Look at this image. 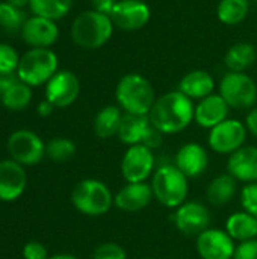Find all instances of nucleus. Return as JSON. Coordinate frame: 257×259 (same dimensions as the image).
Segmentation results:
<instances>
[{
    "label": "nucleus",
    "instance_id": "c03bdc74",
    "mask_svg": "<svg viewBox=\"0 0 257 259\" xmlns=\"http://www.w3.org/2000/svg\"><path fill=\"white\" fill-rule=\"evenodd\" d=\"M142 259H156V258H151V256H148V258H142Z\"/></svg>",
    "mask_w": 257,
    "mask_h": 259
},
{
    "label": "nucleus",
    "instance_id": "58836bf2",
    "mask_svg": "<svg viewBox=\"0 0 257 259\" xmlns=\"http://www.w3.org/2000/svg\"><path fill=\"white\" fill-rule=\"evenodd\" d=\"M18 80H20V79H18L17 73H14V74H0V97H2L11 87H14Z\"/></svg>",
    "mask_w": 257,
    "mask_h": 259
},
{
    "label": "nucleus",
    "instance_id": "4be33fe9",
    "mask_svg": "<svg viewBox=\"0 0 257 259\" xmlns=\"http://www.w3.org/2000/svg\"><path fill=\"white\" fill-rule=\"evenodd\" d=\"M224 231L236 243H244L257 238V219L247 211H238L227 217Z\"/></svg>",
    "mask_w": 257,
    "mask_h": 259
},
{
    "label": "nucleus",
    "instance_id": "c9c22d12",
    "mask_svg": "<svg viewBox=\"0 0 257 259\" xmlns=\"http://www.w3.org/2000/svg\"><path fill=\"white\" fill-rule=\"evenodd\" d=\"M23 258L48 259V255H47V249L44 247V244H41V243H38V241H29V243L23 247Z\"/></svg>",
    "mask_w": 257,
    "mask_h": 259
},
{
    "label": "nucleus",
    "instance_id": "9d476101",
    "mask_svg": "<svg viewBox=\"0 0 257 259\" xmlns=\"http://www.w3.org/2000/svg\"><path fill=\"white\" fill-rule=\"evenodd\" d=\"M173 222L182 235L197 238L201 232L211 228L212 214L204 203L198 200H186L174 209Z\"/></svg>",
    "mask_w": 257,
    "mask_h": 259
},
{
    "label": "nucleus",
    "instance_id": "a878e982",
    "mask_svg": "<svg viewBox=\"0 0 257 259\" xmlns=\"http://www.w3.org/2000/svg\"><path fill=\"white\" fill-rule=\"evenodd\" d=\"M123 115L124 112L121 111L118 105H108L101 108L94 117V123H92L94 134L101 140L117 137Z\"/></svg>",
    "mask_w": 257,
    "mask_h": 259
},
{
    "label": "nucleus",
    "instance_id": "cd10ccee",
    "mask_svg": "<svg viewBox=\"0 0 257 259\" xmlns=\"http://www.w3.org/2000/svg\"><path fill=\"white\" fill-rule=\"evenodd\" d=\"M73 8V0H29L33 15L45 17L53 21L64 18Z\"/></svg>",
    "mask_w": 257,
    "mask_h": 259
},
{
    "label": "nucleus",
    "instance_id": "bb28decb",
    "mask_svg": "<svg viewBox=\"0 0 257 259\" xmlns=\"http://www.w3.org/2000/svg\"><path fill=\"white\" fill-rule=\"evenodd\" d=\"M250 12V0H220L217 17L226 26L241 24Z\"/></svg>",
    "mask_w": 257,
    "mask_h": 259
},
{
    "label": "nucleus",
    "instance_id": "4c0bfd02",
    "mask_svg": "<svg viewBox=\"0 0 257 259\" xmlns=\"http://www.w3.org/2000/svg\"><path fill=\"white\" fill-rule=\"evenodd\" d=\"M117 2L118 0H91L92 9H95V11H98L101 14H108V15H111V12L115 8Z\"/></svg>",
    "mask_w": 257,
    "mask_h": 259
},
{
    "label": "nucleus",
    "instance_id": "e433bc0d",
    "mask_svg": "<svg viewBox=\"0 0 257 259\" xmlns=\"http://www.w3.org/2000/svg\"><path fill=\"white\" fill-rule=\"evenodd\" d=\"M162 143H164V134L159 132V131L151 124L150 129L147 131L144 140H142V146H145V147H148V149H151V150H156V149H159V147L162 146Z\"/></svg>",
    "mask_w": 257,
    "mask_h": 259
},
{
    "label": "nucleus",
    "instance_id": "ddd939ff",
    "mask_svg": "<svg viewBox=\"0 0 257 259\" xmlns=\"http://www.w3.org/2000/svg\"><path fill=\"white\" fill-rule=\"evenodd\" d=\"M195 249L201 259H233L236 243L224 229L209 228L195 238Z\"/></svg>",
    "mask_w": 257,
    "mask_h": 259
},
{
    "label": "nucleus",
    "instance_id": "dca6fc26",
    "mask_svg": "<svg viewBox=\"0 0 257 259\" xmlns=\"http://www.w3.org/2000/svg\"><path fill=\"white\" fill-rule=\"evenodd\" d=\"M153 200L155 196L148 182H126V185L121 187L114 196V206L123 212L133 214L145 209Z\"/></svg>",
    "mask_w": 257,
    "mask_h": 259
},
{
    "label": "nucleus",
    "instance_id": "c85d7f7f",
    "mask_svg": "<svg viewBox=\"0 0 257 259\" xmlns=\"http://www.w3.org/2000/svg\"><path fill=\"white\" fill-rule=\"evenodd\" d=\"M32 87L18 80L14 87H11L0 99L2 105L11 111H23L32 102Z\"/></svg>",
    "mask_w": 257,
    "mask_h": 259
},
{
    "label": "nucleus",
    "instance_id": "39448f33",
    "mask_svg": "<svg viewBox=\"0 0 257 259\" xmlns=\"http://www.w3.org/2000/svg\"><path fill=\"white\" fill-rule=\"evenodd\" d=\"M73 206L83 215L100 217L114 206V194L111 188L98 179H83L76 184L71 193Z\"/></svg>",
    "mask_w": 257,
    "mask_h": 259
},
{
    "label": "nucleus",
    "instance_id": "423d86ee",
    "mask_svg": "<svg viewBox=\"0 0 257 259\" xmlns=\"http://www.w3.org/2000/svg\"><path fill=\"white\" fill-rule=\"evenodd\" d=\"M58 55L52 49H30L21 58L17 68V76L29 87L47 83L59 70Z\"/></svg>",
    "mask_w": 257,
    "mask_h": 259
},
{
    "label": "nucleus",
    "instance_id": "a19ab883",
    "mask_svg": "<svg viewBox=\"0 0 257 259\" xmlns=\"http://www.w3.org/2000/svg\"><path fill=\"white\" fill-rule=\"evenodd\" d=\"M53 109H55V106H53L48 100H45V99H44L42 102H39V105H38V108H36L39 117H50L52 112H53Z\"/></svg>",
    "mask_w": 257,
    "mask_h": 259
},
{
    "label": "nucleus",
    "instance_id": "4468645a",
    "mask_svg": "<svg viewBox=\"0 0 257 259\" xmlns=\"http://www.w3.org/2000/svg\"><path fill=\"white\" fill-rule=\"evenodd\" d=\"M80 93L79 77L70 70H59L45 83V100L55 108H67L73 105Z\"/></svg>",
    "mask_w": 257,
    "mask_h": 259
},
{
    "label": "nucleus",
    "instance_id": "2f4dec72",
    "mask_svg": "<svg viewBox=\"0 0 257 259\" xmlns=\"http://www.w3.org/2000/svg\"><path fill=\"white\" fill-rule=\"evenodd\" d=\"M18 52L5 42H0V74H14L17 73L20 64Z\"/></svg>",
    "mask_w": 257,
    "mask_h": 259
},
{
    "label": "nucleus",
    "instance_id": "412c9836",
    "mask_svg": "<svg viewBox=\"0 0 257 259\" xmlns=\"http://www.w3.org/2000/svg\"><path fill=\"white\" fill-rule=\"evenodd\" d=\"M180 93H183L191 100H201L211 94H214L215 90V79L211 73L206 70H192L188 71L179 82Z\"/></svg>",
    "mask_w": 257,
    "mask_h": 259
},
{
    "label": "nucleus",
    "instance_id": "f03ea898",
    "mask_svg": "<svg viewBox=\"0 0 257 259\" xmlns=\"http://www.w3.org/2000/svg\"><path fill=\"white\" fill-rule=\"evenodd\" d=\"M155 88L150 80L139 73L124 74L115 88V100L124 114L148 115L156 102Z\"/></svg>",
    "mask_w": 257,
    "mask_h": 259
},
{
    "label": "nucleus",
    "instance_id": "9b49d317",
    "mask_svg": "<svg viewBox=\"0 0 257 259\" xmlns=\"http://www.w3.org/2000/svg\"><path fill=\"white\" fill-rule=\"evenodd\" d=\"M8 152L11 159L21 165H36L45 155V146L35 132L20 129L9 137Z\"/></svg>",
    "mask_w": 257,
    "mask_h": 259
},
{
    "label": "nucleus",
    "instance_id": "72a5a7b5",
    "mask_svg": "<svg viewBox=\"0 0 257 259\" xmlns=\"http://www.w3.org/2000/svg\"><path fill=\"white\" fill-rule=\"evenodd\" d=\"M241 205L244 211L257 219V182L245 184V187L241 191Z\"/></svg>",
    "mask_w": 257,
    "mask_h": 259
},
{
    "label": "nucleus",
    "instance_id": "a18cd8bd",
    "mask_svg": "<svg viewBox=\"0 0 257 259\" xmlns=\"http://www.w3.org/2000/svg\"><path fill=\"white\" fill-rule=\"evenodd\" d=\"M250 2H257V0H250Z\"/></svg>",
    "mask_w": 257,
    "mask_h": 259
},
{
    "label": "nucleus",
    "instance_id": "aec40b11",
    "mask_svg": "<svg viewBox=\"0 0 257 259\" xmlns=\"http://www.w3.org/2000/svg\"><path fill=\"white\" fill-rule=\"evenodd\" d=\"M227 173L238 182H257V147L244 146L227 159Z\"/></svg>",
    "mask_w": 257,
    "mask_h": 259
},
{
    "label": "nucleus",
    "instance_id": "7ed1b4c3",
    "mask_svg": "<svg viewBox=\"0 0 257 259\" xmlns=\"http://www.w3.org/2000/svg\"><path fill=\"white\" fill-rule=\"evenodd\" d=\"M150 185L155 200L168 209H177L188 200L189 179L171 162L156 167Z\"/></svg>",
    "mask_w": 257,
    "mask_h": 259
},
{
    "label": "nucleus",
    "instance_id": "473e14b6",
    "mask_svg": "<svg viewBox=\"0 0 257 259\" xmlns=\"http://www.w3.org/2000/svg\"><path fill=\"white\" fill-rule=\"evenodd\" d=\"M92 259H127V252L121 244L109 241L95 247Z\"/></svg>",
    "mask_w": 257,
    "mask_h": 259
},
{
    "label": "nucleus",
    "instance_id": "5701e85b",
    "mask_svg": "<svg viewBox=\"0 0 257 259\" xmlns=\"http://www.w3.org/2000/svg\"><path fill=\"white\" fill-rule=\"evenodd\" d=\"M151 123L148 115H135V114H124L120 129H118V140L129 146L142 144V140L150 129Z\"/></svg>",
    "mask_w": 257,
    "mask_h": 259
},
{
    "label": "nucleus",
    "instance_id": "6ab92c4d",
    "mask_svg": "<svg viewBox=\"0 0 257 259\" xmlns=\"http://www.w3.org/2000/svg\"><path fill=\"white\" fill-rule=\"evenodd\" d=\"M229 112H230V106L227 105V102L220 96V93H214L197 102L194 121L200 127L211 131L212 127L227 120Z\"/></svg>",
    "mask_w": 257,
    "mask_h": 259
},
{
    "label": "nucleus",
    "instance_id": "20e7f679",
    "mask_svg": "<svg viewBox=\"0 0 257 259\" xmlns=\"http://www.w3.org/2000/svg\"><path fill=\"white\" fill-rule=\"evenodd\" d=\"M114 23L108 14L95 9L80 12L71 24V38L74 44L85 50H97L108 44L114 35Z\"/></svg>",
    "mask_w": 257,
    "mask_h": 259
},
{
    "label": "nucleus",
    "instance_id": "6e6552de",
    "mask_svg": "<svg viewBox=\"0 0 257 259\" xmlns=\"http://www.w3.org/2000/svg\"><path fill=\"white\" fill-rule=\"evenodd\" d=\"M156 156L155 150L142 146L135 144L129 146L121 158V176L126 182L138 184V182H147L151 179L155 170H156Z\"/></svg>",
    "mask_w": 257,
    "mask_h": 259
},
{
    "label": "nucleus",
    "instance_id": "f704fd0d",
    "mask_svg": "<svg viewBox=\"0 0 257 259\" xmlns=\"http://www.w3.org/2000/svg\"><path fill=\"white\" fill-rule=\"evenodd\" d=\"M233 259H257V238L236 244Z\"/></svg>",
    "mask_w": 257,
    "mask_h": 259
},
{
    "label": "nucleus",
    "instance_id": "c756f323",
    "mask_svg": "<svg viewBox=\"0 0 257 259\" xmlns=\"http://www.w3.org/2000/svg\"><path fill=\"white\" fill-rule=\"evenodd\" d=\"M27 20L24 9L15 8L11 3L0 2V27L6 32H18L21 30L24 21Z\"/></svg>",
    "mask_w": 257,
    "mask_h": 259
},
{
    "label": "nucleus",
    "instance_id": "0eeeda50",
    "mask_svg": "<svg viewBox=\"0 0 257 259\" xmlns=\"http://www.w3.org/2000/svg\"><path fill=\"white\" fill-rule=\"evenodd\" d=\"M220 96L227 102L230 109L250 111L257 102L256 80L247 73L227 71L220 80Z\"/></svg>",
    "mask_w": 257,
    "mask_h": 259
},
{
    "label": "nucleus",
    "instance_id": "79ce46f5",
    "mask_svg": "<svg viewBox=\"0 0 257 259\" xmlns=\"http://www.w3.org/2000/svg\"><path fill=\"white\" fill-rule=\"evenodd\" d=\"M6 2L15 8H20V9H24L26 6H29V0H6Z\"/></svg>",
    "mask_w": 257,
    "mask_h": 259
},
{
    "label": "nucleus",
    "instance_id": "a211bd4d",
    "mask_svg": "<svg viewBox=\"0 0 257 259\" xmlns=\"http://www.w3.org/2000/svg\"><path fill=\"white\" fill-rule=\"evenodd\" d=\"M27 178L24 165L14 159H5L0 162V200L14 202L26 190Z\"/></svg>",
    "mask_w": 257,
    "mask_h": 259
},
{
    "label": "nucleus",
    "instance_id": "393cba45",
    "mask_svg": "<svg viewBox=\"0 0 257 259\" xmlns=\"http://www.w3.org/2000/svg\"><path fill=\"white\" fill-rule=\"evenodd\" d=\"M256 47L251 42H236L224 55V65L229 71L245 73L256 62Z\"/></svg>",
    "mask_w": 257,
    "mask_h": 259
},
{
    "label": "nucleus",
    "instance_id": "7c9ffc66",
    "mask_svg": "<svg viewBox=\"0 0 257 259\" xmlns=\"http://www.w3.org/2000/svg\"><path fill=\"white\" fill-rule=\"evenodd\" d=\"M76 153V144L70 138L58 137L45 144V155L56 162H65Z\"/></svg>",
    "mask_w": 257,
    "mask_h": 259
},
{
    "label": "nucleus",
    "instance_id": "b1692460",
    "mask_svg": "<svg viewBox=\"0 0 257 259\" xmlns=\"http://www.w3.org/2000/svg\"><path fill=\"white\" fill-rule=\"evenodd\" d=\"M236 191H238V181L226 171V173L215 176L209 182L206 188V197L211 205L224 206L233 200Z\"/></svg>",
    "mask_w": 257,
    "mask_h": 259
},
{
    "label": "nucleus",
    "instance_id": "ea45409f",
    "mask_svg": "<svg viewBox=\"0 0 257 259\" xmlns=\"http://www.w3.org/2000/svg\"><path fill=\"white\" fill-rule=\"evenodd\" d=\"M245 126H247V131L257 138V106L248 111L245 117Z\"/></svg>",
    "mask_w": 257,
    "mask_h": 259
},
{
    "label": "nucleus",
    "instance_id": "2eb2a0df",
    "mask_svg": "<svg viewBox=\"0 0 257 259\" xmlns=\"http://www.w3.org/2000/svg\"><path fill=\"white\" fill-rule=\"evenodd\" d=\"M20 33L24 42L32 49H50L59 38V27L56 21L50 18L32 15L27 17Z\"/></svg>",
    "mask_w": 257,
    "mask_h": 259
},
{
    "label": "nucleus",
    "instance_id": "f257e3e1",
    "mask_svg": "<svg viewBox=\"0 0 257 259\" xmlns=\"http://www.w3.org/2000/svg\"><path fill=\"white\" fill-rule=\"evenodd\" d=\"M195 103L179 90L159 96L148 114L150 123L164 135H176L194 121Z\"/></svg>",
    "mask_w": 257,
    "mask_h": 259
},
{
    "label": "nucleus",
    "instance_id": "37998d69",
    "mask_svg": "<svg viewBox=\"0 0 257 259\" xmlns=\"http://www.w3.org/2000/svg\"><path fill=\"white\" fill-rule=\"evenodd\" d=\"M48 259H79V258H76L74 255H68V253H59V255H53V256H50Z\"/></svg>",
    "mask_w": 257,
    "mask_h": 259
},
{
    "label": "nucleus",
    "instance_id": "f3484780",
    "mask_svg": "<svg viewBox=\"0 0 257 259\" xmlns=\"http://www.w3.org/2000/svg\"><path fill=\"white\" fill-rule=\"evenodd\" d=\"M188 179H195L204 175L209 167V153L198 143H186L179 147L173 162Z\"/></svg>",
    "mask_w": 257,
    "mask_h": 259
},
{
    "label": "nucleus",
    "instance_id": "f8f14e48",
    "mask_svg": "<svg viewBox=\"0 0 257 259\" xmlns=\"http://www.w3.org/2000/svg\"><path fill=\"white\" fill-rule=\"evenodd\" d=\"M109 17L117 29L133 32L147 26L151 11L144 0H118Z\"/></svg>",
    "mask_w": 257,
    "mask_h": 259
},
{
    "label": "nucleus",
    "instance_id": "1a4fd4ad",
    "mask_svg": "<svg viewBox=\"0 0 257 259\" xmlns=\"http://www.w3.org/2000/svg\"><path fill=\"white\" fill-rule=\"evenodd\" d=\"M247 134L248 131L244 121L238 118H227L209 131L208 144L209 149L215 153L230 156L232 153L245 146Z\"/></svg>",
    "mask_w": 257,
    "mask_h": 259
}]
</instances>
